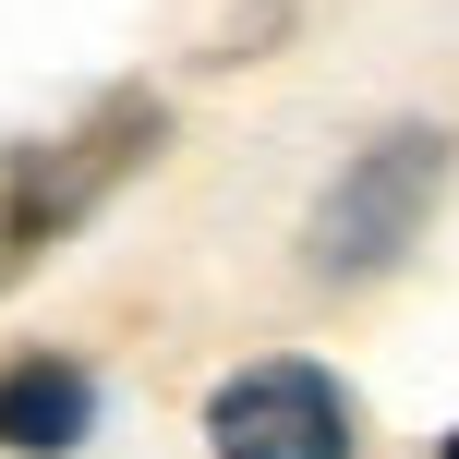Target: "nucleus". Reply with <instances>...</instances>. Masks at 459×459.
Listing matches in <instances>:
<instances>
[{"mask_svg":"<svg viewBox=\"0 0 459 459\" xmlns=\"http://www.w3.org/2000/svg\"><path fill=\"white\" fill-rule=\"evenodd\" d=\"M158 145V109L145 97H121V109H97L73 145H37V158H13V182H0V278L24 266V254H48L61 230L97 218V194L121 182V169Z\"/></svg>","mask_w":459,"mask_h":459,"instance_id":"3","label":"nucleus"},{"mask_svg":"<svg viewBox=\"0 0 459 459\" xmlns=\"http://www.w3.org/2000/svg\"><path fill=\"white\" fill-rule=\"evenodd\" d=\"M436 459H459V436H436Z\"/></svg>","mask_w":459,"mask_h":459,"instance_id":"5","label":"nucleus"},{"mask_svg":"<svg viewBox=\"0 0 459 459\" xmlns=\"http://www.w3.org/2000/svg\"><path fill=\"white\" fill-rule=\"evenodd\" d=\"M447 158H459L447 121H387V134H363L339 158V182L315 194V218H302V266H315L326 290H363V278L411 266L423 218H436V194H447Z\"/></svg>","mask_w":459,"mask_h":459,"instance_id":"1","label":"nucleus"},{"mask_svg":"<svg viewBox=\"0 0 459 459\" xmlns=\"http://www.w3.org/2000/svg\"><path fill=\"white\" fill-rule=\"evenodd\" d=\"M206 459H363V411L315 351H266L206 387Z\"/></svg>","mask_w":459,"mask_h":459,"instance_id":"2","label":"nucleus"},{"mask_svg":"<svg viewBox=\"0 0 459 459\" xmlns=\"http://www.w3.org/2000/svg\"><path fill=\"white\" fill-rule=\"evenodd\" d=\"M97 436V375L73 351H13L0 363V459H73Z\"/></svg>","mask_w":459,"mask_h":459,"instance_id":"4","label":"nucleus"}]
</instances>
